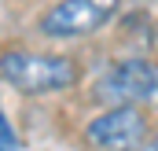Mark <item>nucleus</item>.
Instances as JSON below:
<instances>
[{
	"label": "nucleus",
	"instance_id": "6",
	"mask_svg": "<svg viewBox=\"0 0 158 151\" xmlns=\"http://www.w3.org/2000/svg\"><path fill=\"white\" fill-rule=\"evenodd\" d=\"M143 151H158V133L151 136V140H147V144H143Z\"/></svg>",
	"mask_w": 158,
	"mask_h": 151
},
{
	"label": "nucleus",
	"instance_id": "1",
	"mask_svg": "<svg viewBox=\"0 0 158 151\" xmlns=\"http://www.w3.org/2000/svg\"><path fill=\"white\" fill-rule=\"evenodd\" d=\"M0 74L7 85H15L26 96H48L77 85L81 67L70 55H44V52H22L11 48L0 55Z\"/></svg>",
	"mask_w": 158,
	"mask_h": 151
},
{
	"label": "nucleus",
	"instance_id": "4",
	"mask_svg": "<svg viewBox=\"0 0 158 151\" xmlns=\"http://www.w3.org/2000/svg\"><path fill=\"white\" fill-rule=\"evenodd\" d=\"M85 140L103 151H136L147 140V118L136 107H110L85 125Z\"/></svg>",
	"mask_w": 158,
	"mask_h": 151
},
{
	"label": "nucleus",
	"instance_id": "7",
	"mask_svg": "<svg viewBox=\"0 0 158 151\" xmlns=\"http://www.w3.org/2000/svg\"><path fill=\"white\" fill-rule=\"evenodd\" d=\"M132 4H158V0H132Z\"/></svg>",
	"mask_w": 158,
	"mask_h": 151
},
{
	"label": "nucleus",
	"instance_id": "5",
	"mask_svg": "<svg viewBox=\"0 0 158 151\" xmlns=\"http://www.w3.org/2000/svg\"><path fill=\"white\" fill-rule=\"evenodd\" d=\"M0 151H19V136H15V129H11L4 111H0Z\"/></svg>",
	"mask_w": 158,
	"mask_h": 151
},
{
	"label": "nucleus",
	"instance_id": "3",
	"mask_svg": "<svg viewBox=\"0 0 158 151\" xmlns=\"http://www.w3.org/2000/svg\"><path fill=\"white\" fill-rule=\"evenodd\" d=\"M99 96L110 100L114 107L158 103V63L155 59H121V63H114L99 81Z\"/></svg>",
	"mask_w": 158,
	"mask_h": 151
},
{
	"label": "nucleus",
	"instance_id": "2",
	"mask_svg": "<svg viewBox=\"0 0 158 151\" xmlns=\"http://www.w3.org/2000/svg\"><path fill=\"white\" fill-rule=\"evenodd\" d=\"M118 7H121V0H59L55 7H48L40 15L37 30L52 41L88 37V33L103 30L118 15Z\"/></svg>",
	"mask_w": 158,
	"mask_h": 151
}]
</instances>
